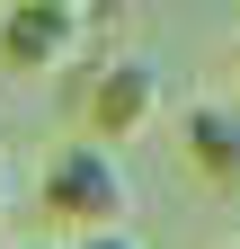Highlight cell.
Segmentation results:
<instances>
[{
  "label": "cell",
  "instance_id": "5",
  "mask_svg": "<svg viewBox=\"0 0 240 249\" xmlns=\"http://www.w3.org/2000/svg\"><path fill=\"white\" fill-rule=\"evenodd\" d=\"M63 249H142V231L125 223V231H80V240H63Z\"/></svg>",
  "mask_w": 240,
  "mask_h": 249
},
{
  "label": "cell",
  "instance_id": "8",
  "mask_svg": "<svg viewBox=\"0 0 240 249\" xmlns=\"http://www.w3.org/2000/svg\"><path fill=\"white\" fill-rule=\"evenodd\" d=\"M231 249H240V240H231Z\"/></svg>",
  "mask_w": 240,
  "mask_h": 249
},
{
  "label": "cell",
  "instance_id": "4",
  "mask_svg": "<svg viewBox=\"0 0 240 249\" xmlns=\"http://www.w3.org/2000/svg\"><path fill=\"white\" fill-rule=\"evenodd\" d=\"M178 142H187L196 178L240 187V98H196L187 116H178Z\"/></svg>",
  "mask_w": 240,
  "mask_h": 249
},
{
  "label": "cell",
  "instance_id": "2",
  "mask_svg": "<svg viewBox=\"0 0 240 249\" xmlns=\"http://www.w3.org/2000/svg\"><path fill=\"white\" fill-rule=\"evenodd\" d=\"M160 62L152 53H107V62H89V80L71 89V116L89 124V142H125V134H142V124L160 116Z\"/></svg>",
  "mask_w": 240,
  "mask_h": 249
},
{
  "label": "cell",
  "instance_id": "7",
  "mask_svg": "<svg viewBox=\"0 0 240 249\" xmlns=\"http://www.w3.org/2000/svg\"><path fill=\"white\" fill-rule=\"evenodd\" d=\"M231 53H240V36H231ZM231 98H240V89H231Z\"/></svg>",
  "mask_w": 240,
  "mask_h": 249
},
{
  "label": "cell",
  "instance_id": "3",
  "mask_svg": "<svg viewBox=\"0 0 240 249\" xmlns=\"http://www.w3.org/2000/svg\"><path fill=\"white\" fill-rule=\"evenodd\" d=\"M89 0H18L0 9V62L9 71H63V62L89 45Z\"/></svg>",
  "mask_w": 240,
  "mask_h": 249
},
{
  "label": "cell",
  "instance_id": "6",
  "mask_svg": "<svg viewBox=\"0 0 240 249\" xmlns=\"http://www.w3.org/2000/svg\"><path fill=\"white\" fill-rule=\"evenodd\" d=\"M9 249H63V240H53V231H27V240H9Z\"/></svg>",
  "mask_w": 240,
  "mask_h": 249
},
{
  "label": "cell",
  "instance_id": "1",
  "mask_svg": "<svg viewBox=\"0 0 240 249\" xmlns=\"http://www.w3.org/2000/svg\"><path fill=\"white\" fill-rule=\"evenodd\" d=\"M36 223L53 240H80V231H125L134 223V178L107 142H63L36 178Z\"/></svg>",
  "mask_w": 240,
  "mask_h": 249
}]
</instances>
